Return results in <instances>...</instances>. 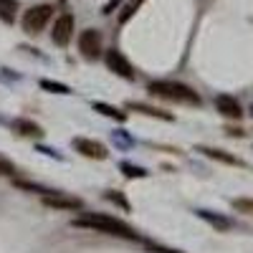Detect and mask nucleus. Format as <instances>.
Listing matches in <instances>:
<instances>
[{"instance_id": "1", "label": "nucleus", "mask_w": 253, "mask_h": 253, "mask_svg": "<svg viewBox=\"0 0 253 253\" xmlns=\"http://www.w3.org/2000/svg\"><path fill=\"white\" fill-rule=\"evenodd\" d=\"M76 228H91L99 230V233H109V236H124V238H137V233L119 218L112 215H104V213H86L74 220Z\"/></svg>"}, {"instance_id": "2", "label": "nucleus", "mask_w": 253, "mask_h": 253, "mask_svg": "<svg viewBox=\"0 0 253 253\" xmlns=\"http://www.w3.org/2000/svg\"><path fill=\"white\" fill-rule=\"evenodd\" d=\"M150 94H155L160 99L177 101V104H193V107H200V94L195 89L185 86V84H177V81H152Z\"/></svg>"}, {"instance_id": "3", "label": "nucleus", "mask_w": 253, "mask_h": 253, "mask_svg": "<svg viewBox=\"0 0 253 253\" xmlns=\"http://www.w3.org/2000/svg\"><path fill=\"white\" fill-rule=\"evenodd\" d=\"M51 15H53V8L51 5H33V8H28L23 13V31L31 33V36L41 33V31H43V26L51 20Z\"/></svg>"}, {"instance_id": "4", "label": "nucleus", "mask_w": 253, "mask_h": 253, "mask_svg": "<svg viewBox=\"0 0 253 253\" xmlns=\"http://www.w3.org/2000/svg\"><path fill=\"white\" fill-rule=\"evenodd\" d=\"M79 51H81L84 58H89V61H94V58L101 56V36H99L96 28H86V31L81 33V38H79Z\"/></svg>"}, {"instance_id": "5", "label": "nucleus", "mask_w": 253, "mask_h": 253, "mask_svg": "<svg viewBox=\"0 0 253 253\" xmlns=\"http://www.w3.org/2000/svg\"><path fill=\"white\" fill-rule=\"evenodd\" d=\"M104 63L109 66V71H114L117 76H124V79H134V69H132V63L124 58L122 51L117 48H109L107 53H104Z\"/></svg>"}, {"instance_id": "6", "label": "nucleus", "mask_w": 253, "mask_h": 253, "mask_svg": "<svg viewBox=\"0 0 253 253\" xmlns=\"http://www.w3.org/2000/svg\"><path fill=\"white\" fill-rule=\"evenodd\" d=\"M74 36V15L69 13H63L56 23H53V31H51V38H53V43L56 46H66L69 41Z\"/></svg>"}, {"instance_id": "7", "label": "nucleus", "mask_w": 253, "mask_h": 253, "mask_svg": "<svg viewBox=\"0 0 253 253\" xmlns=\"http://www.w3.org/2000/svg\"><path fill=\"white\" fill-rule=\"evenodd\" d=\"M76 152L84 157H91V160H107V147L99 144L96 139H86V137H76L74 139Z\"/></svg>"}, {"instance_id": "8", "label": "nucleus", "mask_w": 253, "mask_h": 253, "mask_svg": "<svg viewBox=\"0 0 253 253\" xmlns=\"http://www.w3.org/2000/svg\"><path fill=\"white\" fill-rule=\"evenodd\" d=\"M46 208H53V210H81L84 203L79 198H69V195H61V193H48L41 198Z\"/></svg>"}, {"instance_id": "9", "label": "nucleus", "mask_w": 253, "mask_h": 253, "mask_svg": "<svg viewBox=\"0 0 253 253\" xmlns=\"http://www.w3.org/2000/svg\"><path fill=\"white\" fill-rule=\"evenodd\" d=\"M215 107L223 117H230V119H241L243 117V109H241V104L233 99V96H218L215 99Z\"/></svg>"}, {"instance_id": "10", "label": "nucleus", "mask_w": 253, "mask_h": 253, "mask_svg": "<svg viewBox=\"0 0 253 253\" xmlns=\"http://www.w3.org/2000/svg\"><path fill=\"white\" fill-rule=\"evenodd\" d=\"M13 129L18 134H23V137H41V134H43V129H41L36 122H31V119H18L13 124Z\"/></svg>"}, {"instance_id": "11", "label": "nucleus", "mask_w": 253, "mask_h": 253, "mask_svg": "<svg viewBox=\"0 0 253 253\" xmlns=\"http://www.w3.org/2000/svg\"><path fill=\"white\" fill-rule=\"evenodd\" d=\"M18 15V0H0V20L13 23Z\"/></svg>"}, {"instance_id": "12", "label": "nucleus", "mask_w": 253, "mask_h": 253, "mask_svg": "<svg viewBox=\"0 0 253 253\" xmlns=\"http://www.w3.org/2000/svg\"><path fill=\"white\" fill-rule=\"evenodd\" d=\"M200 152L208 155V157H213V160H220V162H225V165H241V160H236L233 155H225V152H220V150H213V147H200Z\"/></svg>"}, {"instance_id": "13", "label": "nucleus", "mask_w": 253, "mask_h": 253, "mask_svg": "<svg viewBox=\"0 0 253 253\" xmlns=\"http://www.w3.org/2000/svg\"><path fill=\"white\" fill-rule=\"evenodd\" d=\"M129 109L139 112V114H150V117H157V119H172V114H167V112H160L155 107H144V104H129Z\"/></svg>"}, {"instance_id": "14", "label": "nucleus", "mask_w": 253, "mask_h": 253, "mask_svg": "<svg viewBox=\"0 0 253 253\" xmlns=\"http://www.w3.org/2000/svg\"><path fill=\"white\" fill-rule=\"evenodd\" d=\"M200 218H205L208 223H213V225L220 228V230H228V228H230V220H225V218H220V215H215V213H210V210H200Z\"/></svg>"}, {"instance_id": "15", "label": "nucleus", "mask_w": 253, "mask_h": 253, "mask_svg": "<svg viewBox=\"0 0 253 253\" xmlns=\"http://www.w3.org/2000/svg\"><path fill=\"white\" fill-rule=\"evenodd\" d=\"M233 208L238 210V213L253 215V200H251V198H238V200H233Z\"/></svg>"}, {"instance_id": "16", "label": "nucleus", "mask_w": 253, "mask_h": 253, "mask_svg": "<svg viewBox=\"0 0 253 253\" xmlns=\"http://www.w3.org/2000/svg\"><path fill=\"white\" fill-rule=\"evenodd\" d=\"M142 3H144V0H129V3H126V8L122 10V15H119V20H122V23H124V20H129V18L134 15V10H137Z\"/></svg>"}, {"instance_id": "17", "label": "nucleus", "mask_w": 253, "mask_h": 253, "mask_svg": "<svg viewBox=\"0 0 253 253\" xmlns=\"http://www.w3.org/2000/svg\"><path fill=\"white\" fill-rule=\"evenodd\" d=\"M96 109H99L101 114H107V117H114V119H124V114H122V112H117L114 107H107V104H96Z\"/></svg>"}, {"instance_id": "18", "label": "nucleus", "mask_w": 253, "mask_h": 253, "mask_svg": "<svg viewBox=\"0 0 253 253\" xmlns=\"http://www.w3.org/2000/svg\"><path fill=\"white\" fill-rule=\"evenodd\" d=\"M41 86H43V89H53L56 94H66V91H69L66 86H61V84H53V81H41Z\"/></svg>"}, {"instance_id": "19", "label": "nucleus", "mask_w": 253, "mask_h": 253, "mask_svg": "<svg viewBox=\"0 0 253 253\" xmlns=\"http://www.w3.org/2000/svg\"><path fill=\"white\" fill-rule=\"evenodd\" d=\"M13 172H15L13 162H8L5 157H0V175H13Z\"/></svg>"}, {"instance_id": "20", "label": "nucleus", "mask_w": 253, "mask_h": 253, "mask_svg": "<svg viewBox=\"0 0 253 253\" xmlns=\"http://www.w3.org/2000/svg\"><path fill=\"white\" fill-rule=\"evenodd\" d=\"M109 200H114V203L122 205V208H129V203H126L124 198H119V195H114V193H109Z\"/></svg>"}, {"instance_id": "21", "label": "nucleus", "mask_w": 253, "mask_h": 253, "mask_svg": "<svg viewBox=\"0 0 253 253\" xmlns=\"http://www.w3.org/2000/svg\"><path fill=\"white\" fill-rule=\"evenodd\" d=\"M251 112H253V107H251Z\"/></svg>"}]
</instances>
